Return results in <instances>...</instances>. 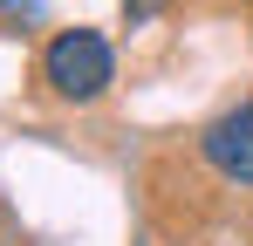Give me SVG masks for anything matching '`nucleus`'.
Returning <instances> with one entry per match:
<instances>
[{"label":"nucleus","instance_id":"nucleus-1","mask_svg":"<svg viewBox=\"0 0 253 246\" xmlns=\"http://www.w3.org/2000/svg\"><path fill=\"white\" fill-rule=\"evenodd\" d=\"M42 76H48V89L62 103H96L117 82V55H110V41L96 28H62L48 41V55H42Z\"/></svg>","mask_w":253,"mask_h":246},{"label":"nucleus","instance_id":"nucleus-2","mask_svg":"<svg viewBox=\"0 0 253 246\" xmlns=\"http://www.w3.org/2000/svg\"><path fill=\"white\" fill-rule=\"evenodd\" d=\"M199 151L219 178H233V185H253V96L240 110H226V117L212 123L206 137H199Z\"/></svg>","mask_w":253,"mask_h":246},{"label":"nucleus","instance_id":"nucleus-3","mask_svg":"<svg viewBox=\"0 0 253 246\" xmlns=\"http://www.w3.org/2000/svg\"><path fill=\"white\" fill-rule=\"evenodd\" d=\"M21 7H35V0H0V14H21Z\"/></svg>","mask_w":253,"mask_h":246}]
</instances>
